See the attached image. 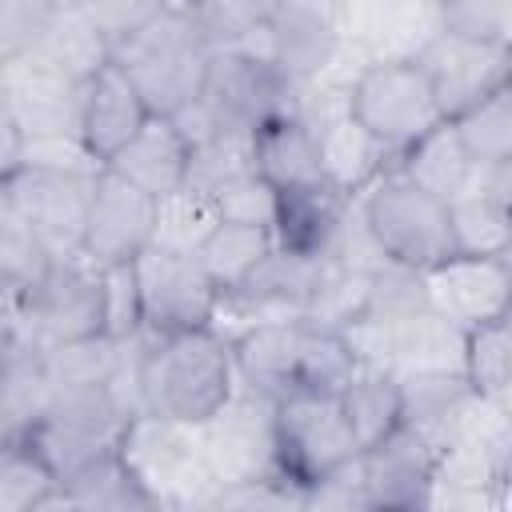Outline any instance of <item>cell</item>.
I'll return each instance as SVG.
<instances>
[{
	"instance_id": "obj_1",
	"label": "cell",
	"mask_w": 512,
	"mask_h": 512,
	"mask_svg": "<svg viewBox=\"0 0 512 512\" xmlns=\"http://www.w3.org/2000/svg\"><path fill=\"white\" fill-rule=\"evenodd\" d=\"M236 388L232 348L216 328L144 332L140 344V412L200 424Z\"/></svg>"
},
{
	"instance_id": "obj_2",
	"label": "cell",
	"mask_w": 512,
	"mask_h": 512,
	"mask_svg": "<svg viewBox=\"0 0 512 512\" xmlns=\"http://www.w3.org/2000/svg\"><path fill=\"white\" fill-rule=\"evenodd\" d=\"M112 60L128 72V80L136 84L152 116H172L180 104H188L200 92L212 48L192 24L188 8L172 0L148 24L116 40Z\"/></svg>"
},
{
	"instance_id": "obj_3",
	"label": "cell",
	"mask_w": 512,
	"mask_h": 512,
	"mask_svg": "<svg viewBox=\"0 0 512 512\" xmlns=\"http://www.w3.org/2000/svg\"><path fill=\"white\" fill-rule=\"evenodd\" d=\"M356 216L380 256L388 264L428 272L452 252V228H448V200L432 196L416 180H408L396 160L352 196Z\"/></svg>"
},
{
	"instance_id": "obj_4",
	"label": "cell",
	"mask_w": 512,
	"mask_h": 512,
	"mask_svg": "<svg viewBox=\"0 0 512 512\" xmlns=\"http://www.w3.org/2000/svg\"><path fill=\"white\" fill-rule=\"evenodd\" d=\"M356 452L340 392L292 388L272 400V464L300 492L344 468Z\"/></svg>"
},
{
	"instance_id": "obj_5",
	"label": "cell",
	"mask_w": 512,
	"mask_h": 512,
	"mask_svg": "<svg viewBox=\"0 0 512 512\" xmlns=\"http://www.w3.org/2000/svg\"><path fill=\"white\" fill-rule=\"evenodd\" d=\"M344 100H348V116L392 156H400L412 140H420L428 128L444 120L416 56L368 60L344 84Z\"/></svg>"
},
{
	"instance_id": "obj_6",
	"label": "cell",
	"mask_w": 512,
	"mask_h": 512,
	"mask_svg": "<svg viewBox=\"0 0 512 512\" xmlns=\"http://www.w3.org/2000/svg\"><path fill=\"white\" fill-rule=\"evenodd\" d=\"M128 420L132 416L120 408L108 384H56L44 416L20 440L36 448V456L52 468L60 484L88 460L112 452Z\"/></svg>"
},
{
	"instance_id": "obj_7",
	"label": "cell",
	"mask_w": 512,
	"mask_h": 512,
	"mask_svg": "<svg viewBox=\"0 0 512 512\" xmlns=\"http://www.w3.org/2000/svg\"><path fill=\"white\" fill-rule=\"evenodd\" d=\"M116 448L136 472V480L152 492L156 508H208L216 480L200 456L192 424L136 412L124 424V436Z\"/></svg>"
},
{
	"instance_id": "obj_8",
	"label": "cell",
	"mask_w": 512,
	"mask_h": 512,
	"mask_svg": "<svg viewBox=\"0 0 512 512\" xmlns=\"http://www.w3.org/2000/svg\"><path fill=\"white\" fill-rule=\"evenodd\" d=\"M96 332H104V292L100 268L84 256L52 260L12 304V336L36 348H56Z\"/></svg>"
},
{
	"instance_id": "obj_9",
	"label": "cell",
	"mask_w": 512,
	"mask_h": 512,
	"mask_svg": "<svg viewBox=\"0 0 512 512\" xmlns=\"http://www.w3.org/2000/svg\"><path fill=\"white\" fill-rule=\"evenodd\" d=\"M196 96L220 128L252 132L272 116L296 112L300 84L288 80L268 56H256L248 48H216Z\"/></svg>"
},
{
	"instance_id": "obj_10",
	"label": "cell",
	"mask_w": 512,
	"mask_h": 512,
	"mask_svg": "<svg viewBox=\"0 0 512 512\" xmlns=\"http://www.w3.org/2000/svg\"><path fill=\"white\" fill-rule=\"evenodd\" d=\"M92 180L96 172L20 164L0 184V200L36 232V240L52 260H68V256H80Z\"/></svg>"
},
{
	"instance_id": "obj_11",
	"label": "cell",
	"mask_w": 512,
	"mask_h": 512,
	"mask_svg": "<svg viewBox=\"0 0 512 512\" xmlns=\"http://www.w3.org/2000/svg\"><path fill=\"white\" fill-rule=\"evenodd\" d=\"M136 288H140V320L144 332H188V328H212L220 308V288L208 280L200 260L192 252L172 248H144L136 260Z\"/></svg>"
},
{
	"instance_id": "obj_12",
	"label": "cell",
	"mask_w": 512,
	"mask_h": 512,
	"mask_svg": "<svg viewBox=\"0 0 512 512\" xmlns=\"http://www.w3.org/2000/svg\"><path fill=\"white\" fill-rule=\"evenodd\" d=\"M196 428L200 456L216 484L252 480L276 472L272 464V400L248 388H232V396L204 416Z\"/></svg>"
},
{
	"instance_id": "obj_13",
	"label": "cell",
	"mask_w": 512,
	"mask_h": 512,
	"mask_svg": "<svg viewBox=\"0 0 512 512\" xmlns=\"http://www.w3.org/2000/svg\"><path fill=\"white\" fill-rule=\"evenodd\" d=\"M152 232H156V196L100 168L88 196L80 256L96 268L132 264L144 248H152Z\"/></svg>"
},
{
	"instance_id": "obj_14",
	"label": "cell",
	"mask_w": 512,
	"mask_h": 512,
	"mask_svg": "<svg viewBox=\"0 0 512 512\" xmlns=\"http://www.w3.org/2000/svg\"><path fill=\"white\" fill-rule=\"evenodd\" d=\"M432 468H436V448L404 424L384 440L360 448L352 460L364 508H384V512L428 508Z\"/></svg>"
},
{
	"instance_id": "obj_15",
	"label": "cell",
	"mask_w": 512,
	"mask_h": 512,
	"mask_svg": "<svg viewBox=\"0 0 512 512\" xmlns=\"http://www.w3.org/2000/svg\"><path fill=\"white\" fill-rule=\"evenodd\" d=\"M416 60L432 84V96H436V108L444 120H456L460 112H468L472 104L492 96L496 88L512 84L504 44H472V40L432 32L416 48Z\"/></svg>"
},
{
	"instance_id": "obj_16",
	"label": "cell",
	"mask_w": 512,
	"mask_h": 512,
	"mask_svg": "<svg viewBox=\"0 0 512 512\" xmlns=\"http://www.w3.org/2000/svg\"><path fill=\"white\" fill-rule=\"evenodd\" d=\"M424 276L428 304L448 316L460 328L488 324L508 316L512 308V268L508 256H468L448 252L440 264H432Z\"/></svg>"
},
{
	"instance_id": "obj_17",
	"label": "cell",
	"mask_w": 512,
	"mask_h": 512,
	"mask_svg": "<svg viewBox=\"0 0 512 512\" xmlns=\"http://www.w3.org/2000/svg\"><path fill=\"white\" fill-rule=\"evenodd\" d=\"M0 88L20 124L24 144L52 136H80V80L56 72L40 56H24L0 68Z\"/></svg>"
},
{
	"instance_id": "obj_18",
	"label": "cell",
	"mask_w": 512,
	"mask_h": 512,
	"mask_svg": "<svg viewBox=\"0 0 512 512\" xmlns=\"http://www.w3.org/2000/svg\"><path fill=\"white\" fill-rule=\"evenodd\" d=\"M348 208H352V196L340 192L332 180H308V184L276 188L272 224H268L272 244L284 252L308 256V260H324Z\"/></svg>"
},
{
	"instance_id": "obj_19",
	"label": "cell",
	"mask_w": 512,
	"mask_h": 512,
	"mask_svg": "<svg viewBox=\"0 0 512 512\" xmlns=\"http://www.w3.org/2000/svg\"><path fill=\"white\" fill-rule=\"evenodd\" d=\"M148 116L152 108L144 104V96L116 60L100 64L80 88V140L100 164L116 148H124Z\"/></svg>"
},
{
	"instance_id": "obj_20",
	"label": "cell",
	"mask_w": 512,
	"mask_h": 512,
	"mask_svg": "<svg viewBox=\"0 0 512 512\" xmlns=\"http://www.w3.org/2000/svg\"><path fill=\"white\" fill-rule=\"evenodd\" d=\"M508 188L512 164H480L476 180L448 200L452 252L468 256H508L512 224H508Z\"/></svg>"
},
{
	"instance_id": "obj_21",
	"label": "cell",
	"mask_w": 512,
	"mask_h": 512,
	"mask_svg": "<svg viewBox=\"0 0 512 512\" xmlns=\"http://www.w3.org/2000/svg\"><path fill=\"white\" fill-rule=\"evenodd\" d=\"M300 340H304V320H256L244 332L228 340L232 348V368L236 384L248 392H260L268 400L292 392L296 384V360H300Z\"/></svg>"
},
{
	"instance_id": "obj_22",
	"label": "cell",
	"mask_w": 512,
	"mask_h": 512,
	"mask_svg": "<svg viewBox=\"0 0 512 512\" xmlns=\"http://www.w3.org/2000/svg\"><path fill=\"white\" fill-rule=\"evenodd\" d=\"M188 156L192 152L176 132V124L168 116H148L140 132L104 160V168L160 200L188 180Z\"/></svg>"
},
{
	"instance_id": "obj_23",
	"label": "cell",
	"mask_w": 512,
	"mask_h": 512,
	"mask_svg": "<svg viewBox=\"0 0 512 512\" xmlns=\"http://www.w3.org/2000/svg\"><path fill=\"white\" fill-rule=\"evenodd\" d=\"M460 352H464V328L440 316L436 308H420L384 324V368H392L396 376L460 372Z\"/></svg>"
},
{
	"instance_id": "obj_24",
	"label": "cell",
	"mask_w": 512,
	"mask_h": 512,
	"mask_svg": "<svg viewBox=\"0 0 512 512\" xmlns=\"http://www.w3.org/2000/svg\"><path fill=\"white\" fill-rule=\"evenodd\" d=\"M344 28L380 56H416L436 32V0H344Z\"/></svg>"
},
{
	"instance_id": "obj_25",
	"label": "cell",
	"mask_w": 512,
	"mask_h": 512,
	"mask_svg": "<svg viewBox=\"0 0 512 512\" xmlns=\"http://www.w3.org/2000/svg\"><path fill=\"white\" fill-rule=\"evenodd\" d=\"M252 172L272 188L324 180L316 128L296 112H284V116L256 124L252 128Z\"/></svg>"
},
{
	"instance_id": "obj_26",
	"label": "cell",
	"mask_w": 512,
	"mask_h": 512,
	"mask_svg": "<svg viewBox=\"0 0 512 512\" xmlns=\"http://www.w3.org/2000/svg\"><path fill=\"white\" fill-rule=\"evenodd\" d=\"M400 396H404V428L420 432L436 452L460 432V424L476 404V392L468 388L464 372L400 376Z\"/></svg>"
},
{
	"instance_id": "obj_27",
	"label": "cell",
	"mask_w": 512,
	"mask_h": 512,
	"mask_svg": "<svg viewBox=\"0 0 512 512\" xmlns=\"http://www.w3.org/2000/svg\"><path fill=\"white\" fill-rule=\"evenodd\" d=\"M52 392L56 380L48 372L44 348L12 336V344L0 356V436L4 440L28 436V428L44 416Z\"/></svg>"
},
{
	"instance_id": "obj_28",
	"label": "cell",
	"mask_w": 512,
	"mask_h": 512,
	"mask_svg": "<svg viewBox=\"0 0 512 512\" xmlns=\"http://www.w3.org/2000/svg\"><path fill=\"white\" fill-rule=\"evenodd\" d=\"M316 136H320V168H324V180H332L348 196H356L360 188H368L396 160L348 112L332 116L324 128H316Z\"/></svg>"
},
{
	"instance_id": "obj_29",
	"label": "cell",
	"mask_w": 512,
	"mask_h": 512,
	"mask_svg": "<svg viewBox=\"0 0 512 512\" xmlns=\"http://www.w3.org/2000/svg\"><path fill=\"white\" fill-rule=\"evenodd\" d=\"M396 168H400L408 180H416L420 188H428L432 196L452 200V196H460V192L476 180V168H480V164L464 152V144L456 140L452 124L440 120L436 128H428L420 140H412V144L396 156Z\"/></svg>"
},
{
	"instance_id": "obj_30",
	"label": "cell",
	"mask_w": 512,
	"mask_h": 512,
	"mask_svg": "<svg viewBox=\"0 0 512 512\" xmlns=\"http://www.w3.org/2000/svg\"><path fill=\"white\" fill-rule=\"evenodd\" d=\"M52 504H64V508H116V512L156 508L152 492L136 480V472L128 468V460L120 456V448L88 460L68 480H60Z\"/></svg>"
},
{
	"instance_id": "obj_31",
	"label": "cell",
	"mask_w": 512,
	"mask_h": 512,
	"mask_svg": "<svg viewBox=\"0 0 512 512\" xmlns=\"http://www.w3.org/2000/svg\"><path fill=\"white\" fill-rule=\"evenodd\" d=\"M340 404L344 416L352 424V436L360 448L384 440L388 432H396L404 424V396H400V376L392 368H376V364H360L348 384L340 388Z\"/></svg>"
},
{
	"instance_id": "obj_32",
	"label": "cell",
	"mask_w": 512,
	"mask_h": 512,
	"mask_svg": "<svg viewBox=\"0 0 512 512\" xmlns=\"http://www.w3.org/2000/svg\"><path fill=\"white\" fill-rule=\"evenodd\" d=\"M368 292H372V268L340 264V260H320L312 288L300 304V320L308 328L324 332H344L368 312Z\"/></svg>"
},
{
	"instance_id": "obj_33",
	"label": "cell",
	"mask_w": 512,
	"mask_h": 512,
	"mask_svg": "<svg viewBox=\"0 0 512 512\" xmlns=\"http://www.w3.org/2000/svg\"><path fill=\"white\" fill-rule=\"evenodd\" d=\"M32 56H40L56 72L84 84L100 64L112 60V44L100 32V24L88 16V8H56L52 24H48V32Z\"/></svg>"
},
{
	"instance_id": "obj_34",
	"label": "cell",
	"mask_w": 512,
	"mask_h": 512,
	"mask_svg": "<svg viewBox=\"0 0 512 512\" xmlns=\"http://www.w3.org/2000/svg\"><path fill=\"white\" fill-rule=\"evenodd\" d=\"M272 252V232L264 224H240V220H220L208 240L196 248L200 268L208 272V280L228 292L236 288L264 256Z\"/></svg>"
},
{
	"instance_id": "obj_35",
	"label": "cell",
	"mask_w": 512,
	"mask_h": 512,
	"mask_svg": "<svg viewBox=\"0 0 512 512\" xmlns=\"http://www.w3.org/2000/svg\"><path fill=\"white\" fill-rule=\"evenodd\" d=\"M460 372H464L468 388H472L480 400H508V384H512V336H508V316L464 328Z\"/></svg>"
},
{
	"instance_id": "obj_36",
	"label": "cell",
	"mask_w": 512,
	"mask_h": 512,
	"mask_svg": "<svg viewBox=\"0 0 512 512\" xmlns=\"http://www.w3.org/2000/svg\"><path fill=\"white\" fill-rule=\"evenodd\" d=\"M220 224V208L216 196L196 188V184H180L176 192L156 200V232L152 244L156 248H172V252H192L208 240V232Z\"/></svg>"
},
{
	"instance_id": "obj_37",
	"label": "cell",
	"mask_w": 512,
	"mask_h": 512,
	"mask_svg": "<svg viewBox=\"0 0 512 512\" xmlns=\"http://www.w3.org/2000/svg\"><path fill=\"white\" fill-rule=\"evenodd\" d=\"M448 124L476 164H512V84L496 88Z\"/></svg>"
},
{
	"instance_id": "obj_38",
	"label": "cell",
	"mask_w": 512,
	"mask_h": 512,
	"mask_svg": "<svg viewBox=\"0 0 512 512\" xmlns=\"http://www.w3.org/2000/svg\"><path fill=\"white\" fill-rule=\"evenodd\" d=\"M56 500V476L36 456L28 440H4L0 444V512H24V508H52Z\"/></svg>"
},
{
	"instance_id": "obj_39",
	"label": "cell",
	"mask_w": 512,
	"mask_h": 512,
	"mask_svg": "<svg viewBox=\"0 0 512 512\" xmlns=\"http://www.w3.org/2000/svg\"><path fill=\"white\" fill-rule=\"evenodd\" d=\"M356 368H360V360H356V352L348 348L344 332H324V328H308V324H304L300 360H296V384H292V388L340 392Z\"/></svg>"
},
{
	"instance_id": "obj_40",
	"label": "cell",
	"mask_w": 512,
	"mask_h": 512,
	"mask_svg": "<svg viewBox=\"0 0 512 512\" xmlns=\"http://www.w3.org/2000/svg\"><path fill=\"white\" fill-rule=\"evenodd\" d=\"M52 256L36 240V232L0 200V296L16 300L24 288H32Z\"/></svg>"
},
{
	"instance_id": "obj_41",
	"label": "cell",
	"mask_w": 512,
	"mask_h": 512,
	"mask_svg": "<svg viewBox=\"0 0 512 512\" xmlns=\"http://www.w3.org/2000/svg\"><path fill=\"white\" fill-rule=\"evenodd\" d=\"M436 32L472 40V44H504L512 36V0H436Z\"/></svg>"
},
{
	"instance_id": "obj_42",
	"label": "cell",
	"mask_w": 512,
	"mask_h": 512,
	"mask_svg": "<svg viewBox=\"0 0 512 512\" xmlns=\"http://www.w3.org/2000/svg\"><path fill=\"white\" fill-rule=\"evenodd\" d=\"M116 356H120V340L108 332L44 348V360H48V372L56 384H108Z\"/></svg>"
},
{
	"instance_id": "obj_43",
	"label": "cell",
	"mask_w": 512,
	"mask_h": 512,
	"mask_svg": "<svg viewBox=\"0 0 512 512\" xmlns=\"http://www.w3.org/2000/svg\"><path fill=\"white\" fill-rule=\"evenodd\" d=\"M52 16L56 8L48 0H0V64L32 56Z\"/></svg>"
},
{
	"instance_id": "obj_44",
	"label": "cell",
	"mask_w": 512,
	"mask_h": 512,
	"mask_svg": "<svg viewBox=\"0 0 512 512\" xmlns=\"http://www.w3.org/2000/svg\"><path fill=\"white\" fill-rule=\"evenodd\" d=\"M100 292H104V332L124 340L144 328L140 320V288L132 264H108L100 268Z\"/></svg>"
},
{
	"instance_id": "obj_45",
	"label": "cell",
	"mask_w": 512,
	"mask_h": 512,
	"mask_svg": "<svg viewBox=\"0 0 512 512\" xmlns=\"http://www.w3.org/2000/svg\"><path fill=\"white\" fill-rule=\"evenodd\" d=\"M220 220H240V224H272V204H276V188L264 184L256 172L232 176L220 188H212Z\"/></svg>"
},
{
	"instance_id": "obj_46",
	"label": "cell",
	"mask_w": 512,
	"mask_h": 512,
	"mask_svg": "<svg viewBox=\"0 0 512 512\" xmlns=\"http://www.w3.org/2000/svg\"><path fill=\"white\" fill-rule=\"evenodd\" d=\"M168 4L172 0H88V16L100 24V32L108 36V44H116L128 32H136L140 24H148Z\"/></svg>"
},
{
	"instance_id": "obj_47",
	"label": "cell",
	"mask_w": 512,
	"mask_h": 512,
	"mask_svg": "<svg viewBox=\"0 0 512 512\" xmlns=\"http://www.w3.org/2000/svg\"><path fill=\"white\" fill-rule=\"evenodd\" d=\"M24 164V136H20V124L8 108V96L0 88V184Z\"/></svg>"
},
{
	"instance_id": "obj_48",
	"label": "cell",
	"mask_w": 512,
	"mask_h": 512,
	"mask_svg": "<svg viewBox=\"0 0 512 512\" xmlns=\"http://www.w3.org/2000/svg\"><path fill=\"white\" fill-rule=\"evenodd\" d=\"M52 8H88V0H48Z\"/></svg>"
},
{
	"instance_id": "obj_49",
	"label": "cell",
	"mask_w": 512,
	"mask_h": 512,
	"mask_svg": "<svg viewBox=\"0 0 512 512\" xmlns=\"http://www.w3.org/2000/svg\"><path fill=\"white\" fill-rule=\"evenodd\" d=\"M0 444H4V436H0Z\"/></svg>"
}]
</instances>
